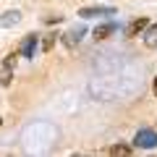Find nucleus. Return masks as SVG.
<instances>
[{"label": "nucleus", "instance_id": "obj_14", "mask_svg": "<svg viewBox=\"0 0 157 157\" xmlns=\"http://www.w3.org/2000/svg\"><path fill=\"white\" fill-rule=\"evenodd\" d=\"M0 126H3V121H0Z\"/></svg>", "mask_w": 157, "mask_h": 157}, {"label": "nucleus", "instance_id": "obj_9", "mask_svg": "<svg viewBox=\"0 0 157 157\" xmlns=\"http://www.w3.org/2000/svg\"><path fill=\"white\" fill-rule=\"evenodd\" d=\"M144 45L152 47V50L157 47V24H149V26L144 29Z\"/></svg>", "mask_w": 157, "mask_h": 157}, {"label": "nucleus", "instance_id": "obj_11", "mask_svg": "<svg viewBox=\"0 0 157 157\" xmlns=\"http://www.w3.org/2000/svg\"><path fill=\"white\" fill-rule=\"evenodd\" d=\"M55 42H58V34L50 32V34H45V37H42V42H39V45H42V50H45V52H50L52 47H55Z\"/></svg>", "mask_w": 157, "mask_h": 157}, {"label": "nucleus", "instance_id": "obj_4", "mask_svg": "<svg viewBox=\"0 0 157 157\" xmlns=\"http://www.w3.org/2000/svg\"><path fill=\"white\" fill-rule=\"evenodd\" d=\"M147 26H149V21H147V18H134V21L123 29V34H126L128 39H131V37H139V34H144Z\"/></svg>", "mask_w": 157, "mask_h": 157}, {"label": "nucleus", "instance_id": "obj_8", "mask_svg": "<svg viewBox=\"0 0 157 157\" xmlns=\"http://www.w3.org/2000/svg\"><path fill=\"white\" fill-rule=\"evenodd\" d=\"M11 78H13V68L0 60V89H6V86L11 84Z\"/></svg>", "mask_w": 157, "mask_h": 157}, {"label": "nucleus", "instance_id": "obj_7", "mask_svg": "<svg viewBox=\"0 0 157 157\" xmlns=\"http://www.w3.org/2000/svg\"><path fill=\"white\" fill-rule=\"evenodd\" d=\"M34 50H37V34H26V39H24V45H21V55L24 58H34Z\"/></svg>", "mask_w": 157, "mask_h": 157}, {"label": "nucleus", "instance_id": "obj_6", "mask_svg": "<svg viewBox=\"0 0 157 157\" xmlns=\"http://www.w3.org/2000/svg\"><path fill=\"white\" fill-rule=\"evenodd\" d=\"M21 21V11H6L0 16V29H11Z\"/></svg>", "mask_w": 157, "mask_h": 157}, {"label": "nucleus", "instance_id": "obj_12", "mask_svg": "<svg viewBox=\"0 0 157 157\" xmlns=\"http://www.w3.org/2000/svg\"><path fill=\"white\" fill-rule=\"evenodd\" d=\"M63 16H47V24H60Z\"/></svg>", "mask_w": 157, "mask_h": 157}, {"label": "nucleus", "instance_id": "obj_3", "mask_svg": "<svg viewBox=\"0 0 157 157\" xmlns=\"http://www.w3.org/2000/svg\"><path fill=\"white\" fill-rule=\"evenodd\" d=\"M84 34H86V29L84 26H73V29H68L66 34H63V45L68 47V50H73V47L84 39Z\"/></svg>", "mask_w": 157, "mask_h": 157}, {"label": "nucleus", "instance_id": "obj_5", "mask_svg": "<svg viewBox=\"0 0 157 157\" xmlns=\"http://www.w3.org/2000/svg\"><path fill=\"white\" fill-rule=\"evenodd\" d=\"M115 32H118V24H115V21L100 24V26L94 29V39H97V42H100V39H107V37H113Z\"/></svg>", "mask_w": 157, "mask_h": 157}, {"label": "nucleus", "instance_id": "obj_13", "mask_svg": "<svg viewBox=\"0 0 157 157\" xmlns=\"http://www.w3.org/2000/svg\"><path fill=\"white\" fill-rule=\"evenodd\" d=\"M152 94L157 97V76H155V84H152Z\"/></svg>", "mask_w": 157, "mask_h": 157}, {"label": "nucleus", "instance_id": "obj_2", "mask_svg": "<svg viewBox=\"0 0 157 157\" xmlns=\"http://www.w3.org/2000/svg\"><path fill=\"white\" fill-rule=\"evenodd\" d=\"M81 18H100V16H115L113 6H92V8H81L78 11Z\"/></svg>", "mask_w": 157, "mask_h": 157}, {"label": "nucleus", "instance_id": "obj_1", "mask_svg": "<svg viewBox=\"0 0 157 157\" xmlns=\"http://www.w3.org/2000/svg\"><path fill=\"white\" fill-rule=\"evenodd\" d=\"M131 144H134L136 149H155V147H157V131H152V128L136 131V136H134Z\"/></svg>", "mask_w": 157, "mask_h": 157}, {"label": "nucleus", "instance_id": "obj_10", "mask_svg": "<svg viewBox=\"0 0 157 157\" xmlns=\"http://www.w3.org/2000/svg\"><path fill=\"white\" fill-rule=\"evenodd\" d=\"M107 152H110L113 157H128L131 152H134V144H113Z\"/></svg>", "mask_w": 157, "mask_h": 157}]
</instances>
